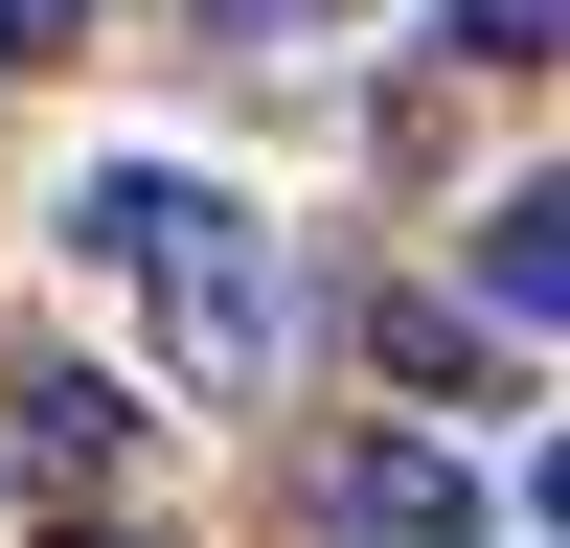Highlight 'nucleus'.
Segmentation results:
<instances>
[{"mask_svg":"<svg viewBox=\"0 0 570 548\" xmlns=\"http://www.w3.org/2000/svg\"><path fill=\"white\" fill-rule=\"evenodd\" d=\"M69 252L137 274V320H160V389H183V411H252L274 365H297V252H274L206 160H91V183H69Z\"/></svg>","mask_w":570,"mask_h":548,"instance_id":"obj_1","label":"nucleus"},{"mask_svg":"<svg viewBox=\"0 0 570 548\" xmlns=\"http://www.w3.org/2000/svg\"><path fill=\"white\" fill-rule=\"evenodd\" d=\"M320 502H343V526H389V548H456V526H480V480H456L434 434H343V457H320Z\"/></svg>","mask_w":570,"mask_h":548,"instance_id":"obj_2","label":"nucleus"},{"mask_svg":"<svg viewBox=\"0 0 570 548\" xmlns=\"http://www.w3.org/2000/svg\"><path fill=\"white\" fill-rule=\"evenodd\" d=\"M548 183H502V206H480V297H502V343H548V297H570V252H548Z\"/></svg>","mask_w":570,"mask_h":548,"instance_id":"obj_3","label":"nucleus"},{"mask_svg":"<svg viewBox=\"0 0 570 548\" xmlns=\"http://www.w3.org/2000/svg\"><path fill=\"white\" fill-rule=\"evenodd\" d=\"M434 23L480 46V69H548V23H570V0H434Z\"/></svg>","mask_w":570,"mask_h":548,"instance_id":"obj_4","label":"nucleus"},{"mask_svg":"<svg viewBox=\"0 0 570 548\" xmlns=\"http://www.w3.org/2000/svg\"><path fill=\"white\" fill-rule=\"evenodd\" d=\"M183 23H206V46H320L343 0H183Z\"/></svg>","mask_w":570,"mask_h":548,"instance_id":"obj_5","label":"nucleus"},{"mask_svg":"<svg viewBox=\"0 0 570 548\" xmlns=\"http://www.w3.org/2000/svg\"><path fill=\"white\" fill-rule=\"evenodd\" d=\"M91 46V0H0V69H69Z\"/></svg>","mask_w":570,"mask_h":548,"instance_id":"obj_6","label":"nucleus"},{"mask_svg":"<svg viewBox=\"0 0 570 548\" xmlns=\"http://www.w3.org/2000/svg\"><path fill=\"white\" fill-rule=\"evenodd\" d=\"M91 548H115V526H91Z\"/></svg>","mask_w":570,"mask_h":548,"instance_id":"obj_7","label":"nucleus"}]
</instances>
